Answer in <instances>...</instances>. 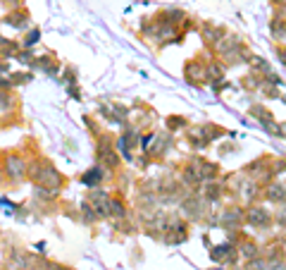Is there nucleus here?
Here are the masks:
<instances>
[{
	"label": "nucleus",
	"mask_w": 286,
	"mask_h": 270,
	"mask_svg": "<svg viewBox=\"0 0 286 270\" xmlns=\"http://www.w3.org/2000/svg\"><path fill=\"white\" fill-rule=\"evenodd\" d=\"M241 84H243V88H248V91H258L260 84H263V79L256 77V74H246V77L241 79Z\"/></svg>",
	"instance_id": "obj_16"
},
{
	"label": "nucleus",
	"mask_w": 286,
	"mask_h": 270,
	"mask_svg": "<svg viewBox=\"0 0 286 270\" xmlns=\"http://www.w3.org/2000/svg\"><path fill=\"white\" fill-rule=\"evenodd\" d=\"M26 81H31V74H12L10 84L15 86V84H26Z\"/></svg>",
	"instance_id": "obj_27"
},
{
	"label": "nucleus",
	"mask_w": 286,
	"mask_h": 270,
	"mask_svg": "<svg viewBox=\"0 0 286 270\" xmlns=\"http://www.w3.org/2000/svg\"><path fill=\"white\" fill-rule=\"evenodd\" d=\"M203 39L208 41V43H217V41L225 36V29L222 26H212V24H203Z\"/></svg>",
	"instance_id": "obj_12"
},
{
	"label": "nucleus",
	"mask_w": 286,
	"mask_h": 270,
	"mask_svg": "<svg viewBox=\"0 0 286 270\" xmlns=\"http://www.w3.org/2000/svg\"><path fill=\"white\" fill-rule=\"evenodd\" d=\"M10 105H12L10 91H0V110H10Z\"/></svg>",
	"instance_id": "obj_25"
},
{
	"label": "nucleus",
	"mask_w": 286,
	"mask_h": 270,
	"mask_svg": "<svg viewBox=\"0 0 286 270\" xmlns=\"http://www.w3.org/2000/svg\"><path fill=\"white\" fill-rule=\"evenodd\" d=\"M81 213H84L86 223H96V220H98V215H96V211L91 208V203H88V201H86L84 206H81Z\"/></svg>",
	"instance_id": "obj_20"
},
{
	"label": "nucleus",
	"mask_w": 286,
	"mask_h": 270,
	"mask_svg": "<svg viewBox=\"0 0 286 270\" xmlns=\"http://www.w3.org/2000/svg\"><path fill=\"white\" fill-rule=\"evenodd\" d=\"M5 72H10V65L8 63H0V74H5Z\"/></svg>",
	"instance_id": "obj_30"
},
{
	"label": "nucleus",
	"mask_w": 286,
	"mask_h": 270,
	"mask_svg": "<svg viewBox=\"0 0 286 270\" xmlns=\"http://www.w3.org/2000/svg\"><path fill=\"white\" fill-rule=\"evenodd\" d=\"M110 215H115V218H126V208L119 199H110Z\"/></svg>",
	"instance_id": "obj_19"
},
{
	"label": "nucleus",
	"mask_w": 286,
	"mask_h": 270,
	"mask_svg": "<svg viewBox=\"0 0 286 270\" xmlns=\"http://www.w3.org/2000/svg\"><path fill=\"white\" fill-rule=\"evenodd\" d=\"M201 196L212 203V201H217L219 196H222V187H219L217 182H205V184H203V194H201Z\"/></svg>",
	"instance_id": "obj_13"
},
{
	"label": "nucleus",
	"mask_w": 286,
	"mask_h": 270,
	"mask_svg": "<svg viewBox=\"0 0 286 270\" xmlns=\"http://www.w3.org/2000/svg\"><path fill=\"white\" fill-rule=\"evenodd\" d=\"M55 270H65V268H60V265H57V268H55Z\"/></svg>",
	"instance_id": "obj_33"
},
{
	"label": "nucleus",
	"mask_w": 286,
	"mask_h": 270,
	"mask_svg": "<svg viewBox=\"0 0 286 270\" xmlns=\"http://www.w3.org/2000/svg\"><path fill=\"white\" fill-rule=\"evenodd\" d=\"M31 172V179L36 182V187H46V189L55 191L62 187V175L55 170L50 163L41 160V163H31V167H26Z\"/></svg>",
	"instance_id": "obj_1"
},
{
	"label": "nucleus",
	"mask_w": 286,
	"mask_h": 270,
	"mask_svg": "<svg viewBox=\"0 0 286 270\" xmlns=\"http://www.w3.org/2000/svg\"><path fill=\"white\" fill-rule=\"evenodd\" d=\"M217 270H219V268H217Z\"/></svg>",
	"instance_id": "obj_35"
},
{
	"label": "nucleus",
	"mask_w": 286,
	"mask_h": 270,
	"mask_svg": "<svg viewBox=\"0 0 286 270\" xmlns=\"http://www.w3.org/2000/svg\"><path fill=\"white\" fill-rule=\"evenodd\" d=\"M272 3H277V5H286V0H272Z\"/></svg>",
	"instance_id": "obj_31"
},
{
	"label": "nucleus",
	"mask_w": 286,
	"mask_h": 270,
	"mask_svg": "<svg viewBox=\"0 0 286 270\" xmlns=\"http://www.w3.org/2000/svg\"><path fill=\"white\" fill-rule=\"evenodd\" d=\"M31 19H29V12L26 10H17V12H10L8 17H5V24H12V26H17V29H22V26H26Z\"/></svg>",
	"instance_id": "obj_11"
},
{
	"label": "nucleus",
	"mask_w": 286,
	"mask_h": 270,
	"mask_svg": "<svg viewBox=\"0 0 286 270\" xmlns=\"http://www.w3.org/2000/svg\"><path fill=\"white\" fill-rule=\"evenodd\" d=\"M239 46H243V41H241L239 36H234V34H229V36H227L225 41H217V53L227 57L229 53H234V50H236Z\"/></svg>",
	"instance_id": "obj_9"
},
{
	"label": "nucleus",
	"mask_w": 286,
	"mask_h": 270,
	"mask_svg": "<svg viewBox=\"0 0 286 270\" xmlns=\"http://www.w3.org/2000/svg\"><path fill=\"white\" fill-rule=\"evenodd\" d=\"M284 103H286V96H284Z\"/></svg>",
	"instance_id": "obj_34"
},
{
	"label": "nucleus",
	"mask_w": 286,
	"mask_h": 270,
	"mask_svg": "<svg viewBox=\"0 0 286 270\" xmlns=\"http://www.w3.org/2000/svg\"><path fill=\"white\" fill-rule=\"evenodd\" d=\"M250 115H256L258 122H260L263 127H270L272 122H274V119H272L274 115H272L267 108H263V105H253V108H250Z\"/></svg>",
	"instance_id": "obj_14"
},
{
	"label": "nucleus",
	"mask_w": 286,
	"mask_h": 270,
	"mask_svg": "<svg viewBox=\"0 0 286 270\" xmlns=\"http://www.w3.org/2000/svg\"><path fill=\"white\" fill-rule=\"evenodd\" d=\"M105 177H108V170H105V167H101V165H96V167H91L88 172H84V175H81V182H84L86 187H98Z\"/></svg>",
	"instance_id": "obj_8"
},
{
	"label": "nucleus",
	"mask_w": 286,
	"mask_h": 270,
	"mask_svg": "<svg viewBox=\"0 0 286 270\" xmlns=\"http://www.w3.org/2000/svg\"><path fill=\"white\" fill-rule=\"evenodd\" d=\"M277 136H281V139H286V122H281V125H277Z\"/></svg>",
	"instance_id": "obj_29"
},
{
	"label": "nucleus",
	"mask_w": 286,
	"mask_h": 270,
	"mask_svg": "<svg viewBox=\"0 0 286 270\" xmlns=\"http://www.w3.org/2000/svg\"><path fill=\"white\" fill-rule=\"evenodd\" d=\"M274 50H277V55L281 57V63L286 65V46H277V48H274Z\"/></svg>",
	"instance_id": "obj_28"
},
{
	"label": "nucleus",
	"mask_w": 286,
	"mask_h": 270,
	"mask_svg": "<svg viewBox=\"0 0 286 270\" xmlns=\"http://www.w3.org/2000/svg\"><path fill=\"white\" fill-rule=\"evenodd\" d=\"M184 74H186V81L191 86H201L203 81L208 79V67H203L201 60H188L184 67Z\"/></svg>",
	"instance_id": "obj_2"
},
{
	"label": "nucleus",
	"mask_w": 286,
	"mask_h": 270,
	"mask_svg": "<svg viewBox=\"0 0 286 270\" xmlns=\"http://www.w3.org/2000/svg\"><path fill=\"white\" fill-rule=\"evenodd\" d=\"M246 220H248V225H253L258 230H267L272 225V215H270V211H265V208L253 206L246 213Z\"/></svg>",
	"instance_id": "obj_4"
},
{
	"label": "nucleus",
	"mask_w": 286,
	"mask_h": 270,
	"mask_svg": "<svg viewBox=\"0 0 286 270\" xmlns=\"http://www.w3.org/2000/svg\"><path fill=\"white\" fill-rule=\"evenodd\" d=\"M88 203H91V208L96 211L98 220H101V218H110V196L108 194H103V191H93L91 196H88Z\"/></svg>",
	"instance_id": "obj_5"
},
{
	"label": "nucleus",
	"mask_w": 286,
	"mask_h": 270,
	"mask_svg": "<svg viewBox=\"0 0 286 270\" xmlns=\"http://www.w3.org/2000/svg\"><path fill=\"white\" fill-rule=\"evenodd\" d=\"M272 34H274V36H277V41H286V22L284 19H274V22H272Z\"/></svg>",
	"instance_id": "obj_17"
},
{
	"label": "nucleus",
	"mask_w": 286,
	"mask_h": 270,
	"mask_svg": "<svg viewBox=\"0 0 286 270\" xmlns=\"http://www.w3.org/2000/svg\"><path fill=\"white\" fill-rule=\"evenodd\" d=\"M19 270H36V268H31V265H24V268H19Z\"/></svg>",
	"instance_id": "obj_32"
},
{
	"label": "nucleus",
	"mask_w": 286,
	"mask_h": 270,
	"mask_svg": "<svg viewBox=\"0 0 286 270\" xmlns=\"http://www.w3.org/2000/svg\"><path fill=\"white\" fill-rule=\"evenodd\" d=\"M236 251H241V254L246 256L248 261H250V258H258V247L253 244V242H248V239L243 242V244H241L239 249H236Z\"/></svg>",
	"instance_id": "obj_18"
},
{
	"label": "nucleus",
	"mask_w": 286,
	"mask_h": 270,
	"mask_svg": "<svg viewBox=\"0 0 286 270\" xmlns=\"http://www.w3.org/2000/svg\"><path fill=\"white\" fill-rule=\"evenodd\" d=\"M39 39H41V32H39V29H31V34H26V39H24V48L39 43Z\"/></svg>",
	"instance_id": "obj_24"
},
{
	"label": "nucleus",
	"mask_w": 286,
	"mask_h": 270,
	"mask_svg": "<svg viewBox=\"0 0 286 270\" xmlns=\"http://www.w3.org/2000/svg\"><path fill=\"white\" fill-rule=\"evenodd\" d=\"M188 141H191V146H194L196 151H201V148H205V146L210 143V139L205 136L203 127H194L191 132H188Z\"/></svg>",
	"instance_id": "obj_10"
},
{
	"label": "nucleus",
	"mask_w": 286,
	"mask_h": 270,
	"mask_svg": "<svg viewBox=\"0 0 286 270\" xmlns=\"http://www.w3.org/2000/svg\"><path fill=\"white\" fill-rule=\"evenodd\" d=\"M246 270H267V261L265 258H250Z\"/></svg>",
	"instance_id": "obj_23"
},
{
	"label": "nucleus",
	"mask_w": 286,
	"mask_h": 270,
	"mask_svg": "<svg viewBox=\"0 0 286 270\" xmlns=\"http://www.w3.org/2000/svg\"><path fill=\"white\" fill-rule=\"evenodd\" d=\"M184 125H186V119L179 117V115H172V117L167 119V129H170V132H174V129H181Z\"/></svg>",
	"instance_id": "obj_21"
},
{
	"label": "nucleus",
	"mask_w": 286,
	"mask_h": 270,
	"mask_svg": "<svg viewBox=\"0 0 286 270\" xmlns=\"http://www.w3.org/2000/svg\"><path fill=\"white\" fill-rule=\"evenodd\" d=\"M98 160L105 165V170H112V167L119 165V156L115 153V148H112L110 139H103V141L98 143Z\"/></svg>",
	"instance_id": "obj_3"
},
{
	"label": "nucleus",
	"mask_w": 286,
	"mask_h": 270,
	"mask_svg": "<svg viewBox=\"0 0 286 270\" xmlns=\"http://www.w3.org/2000/svg\"><path fill=\"white\" fill-rule=\"evenodd\" d=\"M36 194H39L41 201H53L55 199V191L46 189V187H36Z\"/></svg>",
	"instance_id": "obj_26"
},
{
	"label": "nucleus",
	"mask_w": 286,
	"mask_h": 270,
	"mask_svg": "<svg viewBox=\"0 0 286 270\" xmlns=\"http://www.w3.org/2000/svg\"><path fill=\"white\" fill-rule=\"evenodd\" d=\"M5 172L17 177V179H22V177L26 175V163H24V158H19V156H8V158H5Z\"/></svg>",
	"instance_id": "obj_7"
},
{
	"label": "nucleus",
	"mask_w": 286,
	"mask_h": 270,
	"mask_svg": "<svg viewBox=\"0 0 286 270\" xmlns=\"http://www.w3.org/2000/svg\"><path fill=\"white\" fill-rule=\"evenodd\" d=\"M250 63L256 65V72L260 70V72H263V74H265V77H267V74H272V67H270V65H267V63H265L263 57H253Z\"/></svg>",
	"instance_id": "obj_22"
},
{
	"label": "nucleus",
	"mask_w": 286,
	"mask_h": 270,
	"mask_svg": "<svg viewBox=\"0 0 286 270\" xmlns=\"http://www.w3.org/2000/svg\"><path fill=\"white\" fill-rule=\"evenodd\" d=\"M267 199L274 203H286V189L281 184H270L267 187Z\"/></svg>",
	"instance_id": "obj_15"
},
{
	"label": "nucleus",
	"mask_w": 286,
	"mask_h": 270,
	"mask_svg": "<svg viewBox=\"0 0 286 270\" xmlns=\"http://www.w3.org/2000/svg\"><path fill=\"white\" fill-rule=\"evenodd\" d=\"M241 223H243V211L241 208H229V211H225V213L219 215V225L227 227V230H234Z\"/></svg>",
	"instance_id": "obj_6"
}]
</instances>
